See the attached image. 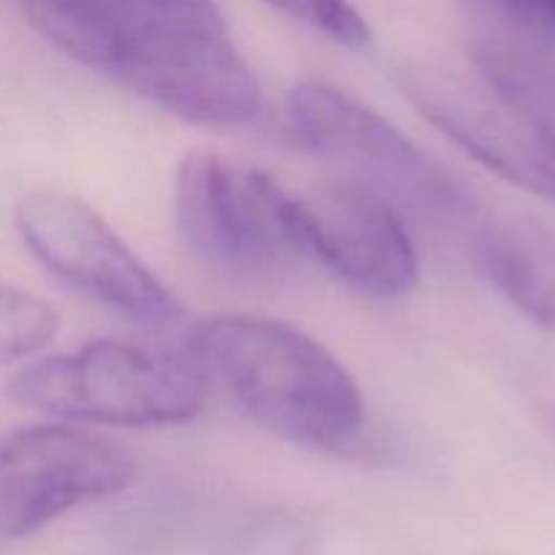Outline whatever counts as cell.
<instances>
[{"label": "cell", "mask_w": 555, "mask_h": 555, "mask_svg": "<svg viewBox=\"0 0 555 555\" xmlns=\"http://www.w3.org/2000/svg\"><path fill=\"white\" fill-rule=\"evenodd\" d=\"M472 68L518 106L555 146V60L545 52L472 41Z\"/></svg>", "instance_id": "obj_11"}, {"label": "cell", "mask_w": 555, "mask_h": 555, "mask_svg": "<svg viewBox=\"0 0 555 555\" xmlns=\"http://www.w3.org/2000/svg\"><path fill=\"white\" fill-rule=\"evenodd\" d=\"M173 220L188 253L244 280H271L307 260L296 198L253 163L190 152L173 177Z\"/></svg>", "instance_id": "obj_4"}, {"label": "cell", "mask_w": 555, "mask_h": 555, "mask_svg": "<svg viewBox=\"0 0 555 555\" xmlns=\"http://www.w3.org/2000/svg\"><path fill=\"white\" fill-rule=\"evenodd\" d=\"M27 22L85 68L193 125L238 128L263 95L215 0H22Z\"/></svg>", "instance_id": "obj_1"}, {"label": "cell", "mask_w": 555, "mask_h": 555, "mask_svg": "<svg viewBox=\"0 0 555 555\" xmlns=\"http://www.w3.org/2000/svg\"><path fill=\"white\" fill-rule=\"evenodd\" d=\"M5 393L25 410L63 421L163 428L182 426L204 410L209 379L190 356L98 339L16 369Z\"/></svg>", "instance_id": "obj_3"}, {"label": "cell", "mask_w": 555, "mask_h": 555, "mask_svg": "<svg viewBox=\"0 0 555 555\" xmlns=\"http://www.w3.org/2000/svg\"><path fill=\"white\" fill-rule=\"evenodd\" d=\"M60 318L43 298L0 282V366L33 356L54 339Z\"/></svg>", "instance_id": "obj_13"}, {"label": "cell", "mask_w": 555, "mask_h": 555, "mask_svg": "<svg viewBox=\"0 0 555 555\" xmlns=\"http://www.w3.org/2000/svg\"><path fill=\"white\" fill-rule=\"evenodd\" d=\"M482 280L524 318L555 331V238L518 217L482 211L466 233Z\"/></svg>", "instance_id": "obj_10"}, {"label": "cell", "mask_w": 555, "mask_h": 555, "mask_svg": "<svg viewBox=\"0 0 555 555\" xmlns=\"http://www.w3.org/2000/svg\"><path fill=\"white\" fill-rule=\"evenodd\" d=\"M293 198L307 258L369 296L412 293L421 280V258L393 201L345 177Z\"/></svg>", "instance_id": "obj_9"}, {"label": "cell", "mask_w": 555, "mask_h": 555, "mask_svg": "<svg viewBox=\"0 0 555 555\" xmlns=\"http://www.w3.org/2000/svg\"><path fill=\"white\" fill-rule=\"evenodd\" d=\"M190 358L209 385L271 431L320 453H347L361 442L363 396L339 358L282 320L211 314L188 336Z\"/></svg>", "instance_id": "obj_2"}, {"label": "cell", "mask_w": 555, "mask_h": 555, "mask_svg": "<svg viewBox=\"0 0 555 555\" xmlns=\"http://www.w3.org/2000/svg\"><path fill=\"white\" fill-rule=\"evenodd\" d=\"M412 106L477 163L555 204V146L542 130L475 70L410 65L396 74Z\"/></svg>", "instance_id": "obj_8"}, {"label": "cell", "mask_w": 555, "mask_h": 555, "mask_svg": "<svg viewBox=\"0 0 555 555\" xmlns=\"http://www.w3.org/2000/svg\"><path fill=\"white\" fill-rule=\"evenodd\" d=\"M263 3L339 47L356 52L372 47V27L350 0H263Z\"/></svg>", "instance_id": "obj_15"}, {"label": "cell", "mask_w": 555, "mask_h": 555, "mask_svg": "<svg viewBox=\"0 0 555 555\" xmlns=\"http://www.w3.org/2000/svg\"><path fill=\"white\" fill-rule=\"evenodd\" d=\"M287 125L304 150L369 184L393 204L466 233L482 215L475 195L393 122L325 81H301L287 95Z\"/></svg>", "instance_id": "obj_5"}, {"label": "cell", "mask_w": 555, "mask_h": 555, "mask_svg": "<svg viewBox=\"0 0 555 555\" xmlns=\"http://www.w3.org/2000/svg\"><path fill=\"white\" fill-rule=\"evenodd\" d=\"M320 531L301 509H269L244 526L225 555H318Z\"/></svg>", "instance_id": "obj_14"}, {"label": "cell", "mask_w": 555, "mask_h": 555, "mask_svg": "<svg viewBox=\"0 0 555 555\" xmlns=\"http://www.w3.org/2000/svg\"><path fill=\"white\" fill-rule=\"evenodd\" d=\"M14 228L33 258L79 296L144 325H171L182 307L87 201L63 190L27 193Z\"/></svg>", "instance_id": "obj_6"}, {"label": "cell", "mask_w": 555, "mask_h": 555, "mask_svg": "<svg viewBox=\"0 0 555 555\" xmlns=\"http://www.w3.org/2000/svg\"><path fill=\"white\" fill-rule=\"evenodd\" d=\"M135 480V461L101 434L41 423L0 437V540H22Z\"/></svg>", "instance_id": "obj_7"}, {"label": "cell", "mask_w": 555, "mask_h": 555, "mask_svg": "<svg viewBox=\"0 0 555 555\" xmlns=\"http://www.w3.org/2000/svg\"><path fill=\"white\" fill-rule=\"evenodd\" d=\"M475 27L472 41L504 43L551 54L555 49V0H459Z\"/></svg>", "instance_id": "obj_12"}]
</instances>
